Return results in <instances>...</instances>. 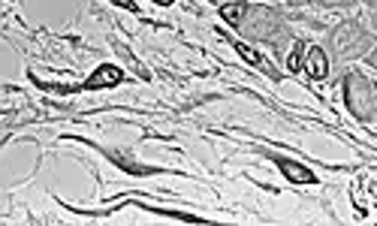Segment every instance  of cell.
Masks as SVG:
<instances>
[{"mask_svg": "<svg viewBox=\"0 0 377 226\" xmlns=\"http://www.w3.org/2000/svg\"><path fill=\"white\" fill-rule=\"evenodd\" d=\"M344 97H347V105L356 118H368L377 105V88L365 79L362 73H350L344 81Z\"/></svg>", "mask_w": 377, "mask_h": 226, "instance_id": "cell-1", "label": "cell"}, {"mask_svg": "<svg viewBox=\"0 0 377 226\" xmlns=\"http://www.w3.org/2000/svg\"><path fill=\"white\" fill-rule=\"evenodd\" d=\"M121 81V70L118 66H112V64H106V66H100L90 79L85 81V88H90V90H97V88H115Z\"/></svg>", "mask_w": 377, "mask_h": 226, "instance_id": "cell-2", "label": "cell"}, {"mask_svg": "<svg viewBox=\"0 0 377 226\" xmlns=\"http://www.w3.org/2000/svg\"><path fill=\"white\" fill-rule=\"evenodd\" d=\"M278 166H281V172H284V175L287 178H290V181H296V184H314V172H308L305 169V166H302V163H293V160H281V163H278Z\"/></svg>", "mask_w": 377, "mask_h": 226, "instance_id": "cell-3", "label": "cell"}, {"mask_svg": "<svg viewBox=\"0 0 377 226\" xmlns=\"http://www.w3.org/2000/svg\"><path fill=\"white\" fill-rule=\"evenodd\" d=\"M329 73V60L323 55V49H308V75L311 79H323Z\"/></svg>", "mask_w": 377, "mask_h": 226, "instance_id": "cell-4", "label": "cell"}, {"mask_svg": "<svg viewBox=\"0 0 377 226\" xmlns=\"http://www.w3.org/2000/svg\"><path fill=\"white\" fill-rule=\"evenodd\" d=\"M221 15H223V21H230V25H241V18L247 15V3H226L221 6Z\"/></svg>", "mask_w": 377, "mask_h": 226, "instance_id": "cell-5", "label": "cell"}, {"mask_svg": "<svg viewBox=\"0 0 377 226\" xmlns=\"http://www.w3.org/2000/svg\"><path fill=\"white\" fill-rule=\"evenodd\" d=\"M236 49H239V55L245 58L247 64H254V66H260V70H266V73H271V75H275V70H271V64H266V60H263L260 55H256L254 49H247V45H241V42L236 45Z\"/></svg>", "mask_w": 377, "mask_h": 226, "instance_id": "cell-6", "label": "cell"}, {"mask_svg": "<svg viewBox=\"0 0 377 226\" xmlns=\"http://www.w3.org/2000/svg\"><path fill=\"white\" fill-rule=\"evenodd\" d=\"M305 49H308L305 42H296V49H293L290 60H287V64H290V70H293V73H296V70H302V58H305Z\"/></svg>", "mask_w": 377, "mask_h": 226, "instance_id": "cell-7", "label": "cell"}, {"mask_svg": "<svg viewBox=\"0 0 377 226\" xmlns=\"http://www.w3.org/2000/svg\"><path fill=\"white\" fill-rule=\"evenodd\" d=\"M112 3H118V6H127V10H133V12H136V10H139V6H136V3H133V0H112Z\"/></svg>", "mask_w": 377, "mask_h": 226, "instance_id": "cell-8", "label": "cell"}, {"mask_svg": "<svg viewBox=\"0 0 377 226\" xmlns=\"http://www.w3.org/2000/svg\"><path fill=\"white\" fill-rule=\"evenodd\" d=\"M154 3H163V6H169V3H175V0H154Z\"/></svg>", "mask_w": 377, "mask_h": 226, "instance_id": "cell-9", "label": "cell"}, {"mask_svg": "<svg viewBox=\"0 0 377 226\" xmlns=\"http://www.w3.org/2000/svg\"><path fill=\"white\" fill-rule=\"evenodd\" d=\"M372 64H374V66H377V51H374V55H372Z\"/></svg>", "mask_w": 377, "mask_h": 226, "instance_id": "cell-10", "label": "cell"}]
</instances>
